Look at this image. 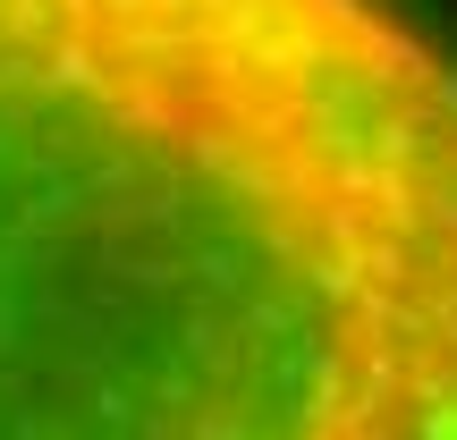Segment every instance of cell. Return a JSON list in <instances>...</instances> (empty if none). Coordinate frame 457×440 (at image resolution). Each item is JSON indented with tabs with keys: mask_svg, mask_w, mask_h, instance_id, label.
I'll return each mask as SVG.
<instances>
[{
	"mask_svg": "<svg viewBox=\"0 0 457 440\" xmlns=\"http://www.w3.org/2000/svg\"><path fill=\"white\" fill-rule=\"evenodd\" d=\"M0 440H457V43L0 0Z\"/></svg>",
	"mask_w": 457,
	"mask_h": 440,
	"instance_id": "6da1fadb",
	"label": "cell"
}]
</instances>
